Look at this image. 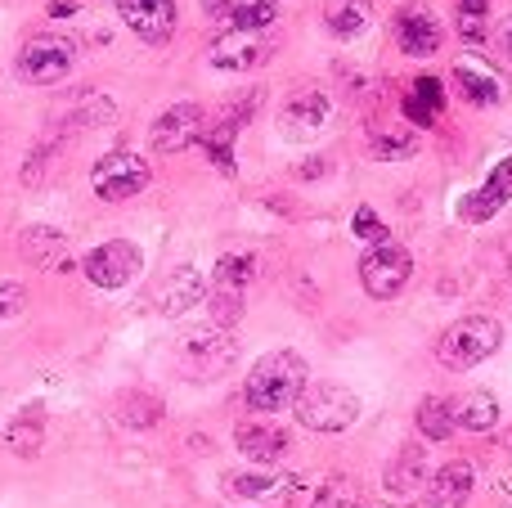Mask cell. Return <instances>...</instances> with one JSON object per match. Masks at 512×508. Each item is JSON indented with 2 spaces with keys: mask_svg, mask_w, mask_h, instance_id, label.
<instances>
[{
  "mask_svg": "<svg viewBox=\"0 0 512 508\" xmlns=\"http://www.w3.org/2000/svg\"><path fill=\"white\" fill-rule=\"evenodd\" d=\"M355 504H360V491H355L351 477H333V482H324V491L315 495L310 508H355Z\"/></svg>",
  "mask_w": 512,
  "mask_h": 508,
  "instance_id": "4dcf8cb0",
  "label": "cell"
},
{
  "mask_svg": "<svg viewBox=\"0 0 512 508\" xmlns=\"http://www.w3.org/2000/svg\"><path fill=\"white\" fill-rule=\"evenodd\" d=\"M234 441H239V450L252 464H274V459L288 455V432L274 428V423H243L234 432Z\"/></svg>",
  "mask_w": 512,
  "mask_h": 508,
  "instance_id": "d6986e66",
  "label": "cell"
},
{
  "mask_svg": "<svg viewBox=\"0 0 512 508\" xmlns=\"http://www.w3.org/2000/svg\"><path fill=\"white\" fill-rule=\"evenodd\" d=\"M369 14H373L369 0H328L324 18H328V27H333L337 36H355V32H364Z\"/></svg>",
  "mask_w": 512,
  "mask_h": 508,
  "instance_id": "f1b7e54d",
  "label": "cell"
},
{
  "mask_svg": "<svg viewBox=\"0 0 512 508\" xmlns=\"http://www.w3.org/2000/svg\"><path fill=\"white\" fill-rule=\"evenodd\" d=\"M230 495H239V500H265V504H292L301 495V477H288V473H239V477H230Z\"/></svg>",
  "mask_w": 512,
  "mask_h": 508,
  "instance_id": "2e32d148",
  "label": "cell"
},
{
  "mask_svg": "<svg viewBox=\"0 0 512 508\" xmlns=\"http://www.w3.org/2000/svg\"><path fill=\"white\" fill-rule=\"evenodd\" d=\"M283 122H288V131H319V126L328 122V95H319V90H306V95H297L288 108H283Z\"/></svg>",
  "mask_w": 512,
  "mask_h": 508,
  "instance_id": "484cf974",
  "label": "cell"
},
{
  "mask_svg": "<svg viewBox=\"0 0 512 508\" xmlns=\"http://www.w3.org/2000/svg\"><path fill=\"white\" fill-rule=\"evenodd\" d=\"M301 392H306V360L297 351H270V356H261L252 365L248 383H243L248 405L261 414L292 410Z\"/></svg>",
  "mask_w": 512,
  "mask_h": 508,
  "instance_id": "6da1fadb",
  "label": "cell"
},
{
  "mask_svg": "<svg viewBox=\"0 0 512 508\" xmlns=\"http://www.w3.org/2000/svg\"><path fill=\"white\" fill-rule=\"evenodd\" d=\"M396 41H400V50L405 54L427 59V54L441 50L445 27L427 5H405V9H396Z\"/></svg>",
  "mask_w": 512,
  "mask_h": 508,
  "instance_id": "9c48e42d",
  "label": "cell"
},
{
  "mask_svg": "<svg viewBox=\"0 0 512 508\" xmlns=\"http://www.w3.org/2000/svg\"><path fill=\"white\" fill-rule=\"evenodd\" d=\"M355 234H360L364 243H373V248H378V243H387V225L373 216V207H360V212H355Z\"/></svg>",
  "mask_w": 512,
  "mask_h": 508,
  "instance_id": "836d02e7",
  "label": "cell"
},
{
  "mask_svg": "<svg viewBox=\"0 0 512 508\" xmlns=\"http://www.w3.org/2000/svg\"><path fill=\"white\" fill-rule=\"evenodd\" d=\"M234 356H239V342H234L230 329H221V324H207V329H194L180 338V360H185V369L194 378L225 374V369L234 365Z\"/></svg>",
  "mask_w": 512,
  "mask_h": 508,
  "instance_id": "5b68a950",
  "label": "cell"
},
{
  "mask_svg": "<svg viewBox=\"0 0 512 508\" xmlns=\"http://www.w3.org/2000/svg\"><path fill=\"white\" fill-rule=\"evenodd\" d=\"M450 77H454V86H459L463 95H468L472 104H481V108H490V104L504 99V77H499L481 54H459L454 68H450Z\"/></svg>",
  "mask_w": 512,
  "mask_h": 508,
  "instance_id": "8fae6325",
  "label": "cell"
},
{
  "mask_svg": "<svg viewBox=\"0 0 512 508\" xmlns=\"http://www.w3.org/2000/svg\"><path fill=\"white\" fill-rule=\"evenodd\" d=\"M117 419H122L131 432H144L162 419V401L149 392H122L117 396Z\"/></svg>",
  "mask_w": 512,
  "mask_h": 508,
  "instance_id": "d4e9b609",
  "label": "cell"
},
{
  "mask_svg": "<svg viewBox=\"0 0 512 508\" xmlns=\"http://www.w3.org/2000/svg\"><path fill=\"white\" fill-rule=\"evenodd\" d=\"M468 495H472V464H463V459L436 468L432 482H427V504L432 508H463Z\"/></svg>",
  "mask_w": 512,
  "mask_h": 508,
  "instance_id": "ac0fdd59",
  "label": "cell"
},
{
  "mask_svg": "<svg viewBox=\"0 0 512 508\" xmlns=\"http://www.w3.org/2000/svg\"><path fill=\"white\" fill-rule=\"evenodd\" d=\"M203 135V108L198 104H176L153 122V149L158 153H180Z\"/></svg>",
  "mask_w": 512,
  "mask_h": 508,
  "instance_id": "7c38bea8",
  "label": "cell"
},
{
  "mask_svg": "<svg viewBox=\"0 0 512 508\" xmlns=\"http://www.w3.org/2000/svg\"><path fill=\"white\" fill-rule=\"evenodd\" d=\"M153 302H158V311H162V315H171V320H176V315H185L194 302H203V275H198L194 266L171 270V275L158 284Z\"/></svg>",
  "mask_w": 512,
  "mask_h": 508,
  "instance_id": "e0dca14e",
  "label": "cell"
},
{
  "mask_svg": "<svg viewBox=\"0 0 512 508\" xmlns=\"http://www.w3.org/2000/svg\"><path fill=\"white\" fill-rule=\"evenodd\" d=\"M512 198V158H504L499 162L495 171H490V180L481 189H472L468 198H463L459 203V216L468 225H481V221H490V216L499 212V207H504Z\"/></svg>",
  "mask_w": 512,
  "mask_h": 508,
  "instance_id": "4fadbf2b",
  "label": "cell"
},
{
  "mask_svg": "<svg viewBox=\"0 0 512 508\" xmlns=\"http://www.w3.org/2000/svg\"><path fill=\"white\" fill-rule=\"evenodd\" d=\"M90 185L104 203H122V198H135L144 185H149V162L140 153H108V158L95 162L90 171Z\"/></svg>",
  "mask_w": 512,
  "mask_h": 508,
  "instance_id": "52a82bcc",
  "label": "cell"
},
{
  "mask_svg": "<svg viewBox=\"0 0 512 508\" xmlns=\"http://www.w3.org/2000/svg\"><path fill=\"white\" fill-rule=\"evenodd\" d=\"M459 36L463 41H486V18H468V14H459Z\"/></svg>",
  "mask_w": 512,
  "mask_h": 508,
  "instance_id": "d590c367",
  "label": "cell"
},
{
  "mask_svg": "<svg viewBox=\"0 0 512 508\" xmlns=\"http://www.w3.org/2000/svg\"><path fill=\"white\" fill-rule=\"evenodd\" d=\"M27 302V288L23 284H0V320H9V315H18Z\"/></svg>",
  "mask_w": 512,
  "mask_h": 508,
  "instance_id": "e575fe53",
  "label": "cell"
},
{
  "mask_svg": "<svg viewBox=\"0 0 512 508\" xmlns=\"http://www.w3.org/2000/svg\"><path fill=\"white\" fill-rule=\"evenodd\" d=\"M499 50H504L508 59H512V14L504 18V23H499Z\"/></svg>",
  "mask_w": 512,
  "mask_h": 508,
  "instance_id": "8d00e7d4",
  "label": "cell"
},
{
  "mask_svg": "<svg viewBox=\"0 0 512 508\" xmlns=\"http://www.w3.org/2000/svg\"><path fill=\"white\" fill-rule=\"evenodd\" d=\"M256 275V257L252 252H230L216 261V293H243Z\"/></svg>",
  "mask_w": 512,
  "mask_h": 508,
  "instance_id": "83f0119b",
  "label": "cell"
},
{
  "mask_svg": "<svg viewBox=\"0 0 512 508\" xmlns=\"http://www.w3.org/2000/svg\"><path fill=\"white\" fill-rule=\"evenodd\" d=\"M252 104H256V99H243V104H234L230 113H221V117H216L212 126L203 122V135H198V140H203L207 158H212L221 171H234V135H239L243 117L252 113Z\"/></svg>",
  "mask_w": 512,
  "mask_h": 508,
  "instance_id": "9a60e30c",
  "label": "cell"
},
{
  "mask_svg": "<svg viewBox=\"0 0 512 508\" xmlns=\"http://www.w3.org/2000/svg\"><path fill=\"white\" fill-rule=\"evenodd\" d=\"M441 113H445V81L441 77H418L405 95V117L414 126H436Z\"/></svg>",
  "mask_w": 512,
  "mask_h": 508,
  "instance_id": "ffe728a7",
  "label": "cell"
},
{
  "mask_svg": "<svg viewBox=\"0 0 512 508\" xmlns=\"http://www.w3.org/2000/svg\"><path fill=\"white\" fill-rule=\"evenodd\" d=\"M418 432H423L427 441H445L454 432V414H450V401H441V396H427L423 405H418Z\"/></svg>",
  "mask_w": 512,
  "mask_h": 508,
  "instance_id": "f546056e",
  "label": "cell"
},
{
  "mask_svg": "<svg viewBox=\"0 0 512 508\" xmlns=\"http://www.w3.org/2000/svg\"><path fill=\"white\" fill-rule=\"evenodd\" d=\"M450 414H454V428L490 432L499 423V401L490 392H468L459 401H450Z\"/></svg>",
  "mask_w": 512,
  "mask_h": 508,
  "instance_id": "44dd1931",
  "label": "cell"
},
{
  "mask_svg": "<svg viewBox=\"0 0 512 508\" xmlns=\"http://www.w3.org/2000/svg\"><path fill=\"white\" fill-rule=\"evenodd\" d=\"M459 14H468V18H486V0H459Z\"/></svg>",
  "mask_w": 512,
  "mask_h": 508,
  "instance_id": "74e56055",
  "label": "cell"
},
{
  "mask_svg": "<svg viewBox=\"0 0 512 508\" xmlns=\"http://www.w3.org/2000/svg\"><path fill=\"white\" fill-rule=\"evenodd\" d=\"M409 275H414V257L405 248H396V243H378V248H369L360 257V284L378 302H391L409 284Z\"/></svg>",
  "mask_w": 512,
  "mask_h": 508,
  "instance_id": "8992f818",
  "label": "cell"
},
{
  "mask_svg": "<svg viewBox=\"0 0 512 508\" xmlns=\"http://www.w3.org/2000/svg\"><path fill=\"white\" fill-rule=\"evenodd\" d=\"M23 257L32 261V266H63L59 261V252H63V234L59 230H50V225H32V230L23 234Z\"/></svg>",
  "mask_w": 512,
  "mask_h": 508,
  "instance_id": "4316f807",
  "label": "cell"
},
{
  "mask_svg": "<svg viewBox=\"0 0 512 508\" xmlns=\"http://www.w3.org/2000/svg\"><path fill=\"white\" fill-rule=\"evenodd\" d=\"M423 468H427L423 446H405L387 468V491L391 495H414L418 486H423Z\"/></svg>",
  "mask_w": 512,
  "mask_h": 508,
  "instance_id": "cb8c5ba5",
  "label": "cell"
},
{
  "mask_svg": "<svg viewBox=\"0 0 512 508\" xmlns=\"http://www.w3.org/2000/svg\"><path fill=\"white\" fill-rule=\"evenodd\" d=\"M117 14L144 41H167L176 32V0H117Z\"/></svg>",
  "mask_w": 512,
  "mask_h": 508,
  "instance_id": "30bf717a",
  "label": "cell"
},
{
  "mask_svg": "<svg viewBox=\"0 0 512 508\" xmlns=\"http://www.w3.org/2000/svg\"><path fill=\"white\" fill-rule=\"evenodd\" d=\"M270 41L261 32H230L212 45V63L225 72H248V68H261L270 59Z\"/></svg>",
  "mask_w": 512,
  "mask_h": 508,
  "instance_id": "5bb4252c",
  "label": "cell"
},
{
  "mask_svg": "<svg viewBox=\"0 0 512 508\" xmlns=\"http://www.w3.org/2000/svg\"><path fill=\"white\" fill-rule=\"evenodd\" d=\"M72 59H77V45H72L68 36L41 32L18 50V77L32 81V86H54L59 77H68Z\"/></svg>",
  "mask_w": 512,
  "mask_h": 508,
  "instance_id": "277c9868",
  "label": "cell"
},
{
  "mask_svg": "<svg viewBox=\"0 0 512 508\" xmlns=\"http://www.w3.org/2000/svg\"><path fill=\"white\" fill-rule=\"evenodd\" d=\"M41 441H45V414H41V405H32V410H23L18 419H9L5 446L14 450L18 459H32L36 450H41Z\"/></svg>",
  "mask_w": 512,
  "mask_h": 508,
  "instance_id": "603a6c76",
  "label": "cell"
},
{
  "mask_svg": "<svg viewBox=\"0 0 512 508\" xmlns=\"http://www.w3.org/2000/svg\"><path fill=\"white\" fill-rule=\"evenodd\" d=\"M203 9L212 18H225V23H230L234 14H248V9H279V0H203Z\"/></svg>",
  "mask_w": 512,
  "mask_h": 508,
  "instance_id": "1f68e13d",
  "label": "cell"
},
{
  "mask_svg": "<svg viewBox=\"0 0 512 508\" xmlns=\"http://www.w3.org/2000/svg\"><path fill=\"white\" fill-rule=\"evenodd\" d=\"M212 315H216V324H239V315H243V293H212Z\"/></svg>",
  "mask_w": 512,
  "mask_h": 508,
  "instance_id": "d6a6232c",
  "label": "cell"
},
{
  "mask_svg": "<svg viewBox=\"0 0 512 508\" xmlns=\"http://www.w3.org/2000/svg\"><path fill=\"white\" fill-rule=\"evenodd\" d=\"M369 149H373V158H382V162H400V158H414L418 140L409 126L378 122V126H369Z\"/></svg>",
  "mask_w": 512,
  "mask_h": 508,
  "instance_id": "7402d4cb",
  "label": "cell"
},
{
  "mask_svg": "<svg viewBox=\"0 0 512 508\" xmlns=\"http://www.w3.org/2000/svg\"><path fill=\"white\" fill-rule=\"evenodd\" d=\"M292 410H297L301 428L310 432H346L360 419V396L342 383H310Z\"/></svg>",
  "mask_w": 512,
  "mask_h": 508,
  "instance_id": "3957f363",
  "label": "cell"
},
{
  "mask_svg": "<svg viewBox=\"0 0 512 508\" xmlns=\"http://www.w3.org/2000/svg\"><path fill=\"white\" fill-rule=\"evenodd\" d=\"M81 270H86V279L95 288H122V284H131V279L140 275V248L126 243V239L99 243V248L81 261Z\"/></svg>",
  "mask_w": 512,
  "mask_h": 508,
  "instance_id": "ba28073f",
  "label": "cell"
},
{
  "mask_svg": "<svg viewBox=\"0 0 512 508\" xmlns=\"http://www.w3.org/2000/svg\"><path fill=\"white\" fill-rule=\"evenodd\" d=\"M504 347V324L495 315H468V320L450 324L436 347L445 369H477L481 360H490L495 351Z\"/></svg>",
  "mask_w": 512,
  "mask_h": 508,
  "instance_id": "7a4b0ae2",
  "label": "cell"
}]
</instances>
